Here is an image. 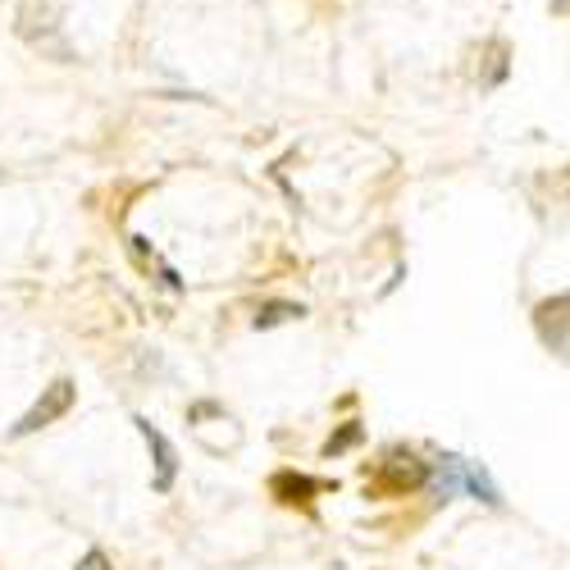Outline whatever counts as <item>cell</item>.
<instances>
[{
  "instance_id": "cell-1",
  "label": "cell",
  "mask_w": 570,
  "mask_h": 570,
  "mask_svg": "<svg viewBox=\"0 0 570 570\" xmlns=\"http://www.w3.org/2000/svg\"><path fill=\"white\" fill-rule=\"evenodd\" d=\"M424 489L434 493V502H452V498H474L484 507H502V489L493 484V474L470 461V456H456V452H443L439 461H430V480H424Z\"/></svg>"
},
{
  "instance_id": "cell-2",
  "label": "cell",
  "mask_w": 570,
  "mask_h": 570,
  "mask_svg": "<svg viewBox=\"0 0 570 570\" xmlns=\"http://www.w3.org/2000/svg\"><path fill=\"white\" fill-rule=\"evenodd\" d=\"M78 402V389H73V379H56L51 389H41V397L19 415V424H14V439H28V434H37V430H46V424H56L60 415H69V406Z\"/></svg>"
},
{
  "instance_id": "cell-3",
  "label": "cell",
  "mask_w": 570,
  "mask_h": 570,
  "mask_svg": "<svg viewBox=\"0 0 570 570\" xmlns=\"http://www.w3.org/2000/svg\"><path fill=\"white\" fill-rule=\"evenodd\" d=\"M430 480V461H420L411 448H389L379 461V484L389 493H406V489H424Z\"/></svg>"
},
{
  "instance_id": "cell-4",
  "label": "cell",
  "mask_w": 570,
  "mask_h": 570,
  "mask_svg": "<svg viewBox=\"0 0 570 570\" xmlns=\"http://www.w3.org/2000/svg\"><path fill=\"white\" fill-rule=\"evenodd\" d=\"M132 424H137V434L147 439V448H151V465H156L151 489L156 493H174V484H178V448L165 439V430H156L147 415H132Z\"/></svg>"
},
{
  "instance_id": "cell-5",
  "label": "cell",
  "mask_w": 570,
  "mask_h": 570,
  "mask_svg": "<svg viewBox=\"0 0 570 570\" xmlns=\"http://www.w3.org/2000/svg\"><path fill=\"white\" fill-rule=\"evenodd\" d=\"M566 293H557V297H548V302H539L534 306V324H539V338H543V347L552 352V356H566Z\"/></svg>"
},
{
  "instance_id": "cell-6",
  "label": "cell",
  "mask_w": 570,
  "mask_h": 570,
  "mask_svg": "<svg viewBox=\"0 0 570 570\" xmlns=\"http://www.w3.org/2000/svg\"><path fill=\"white\" fill-rule=\"evenodd\" d=\"M328 484L324 480H311V474H297V470H278L269 480V493L283 502V507H306L315 493H324Z\"/></svg>"
},
{
  "instance_id": "cell-7",
  "label": "cell",
  "mask_w": 570,
  "mask_h": 570,
  "mask_svg": "<svg viewBox=\"0 0 570 570\" xmlns=\"http://www.w3.org/2000/svg\"><path fill=\"white\" fill-rule=\"evenodd\" d=\"M128 252H132V261L147 269V274H160V288L165 293H183V274L169 261H160V252L147 243V237H128Z\"/></svg>"
},
{
  "instance_id": "cell-8",
  "label": "cell",
  "mask_w": 570,
  "mask_h": 570,
  "mask_svg": "<svg viewBox=\"0 0 570 570\" xmlns=\"http://www.w3.org/2000/svg\"><path fill=\"white\" fill-rule=\"evenodd\" d=\"M302 315H306L302 302H265L252 324H256V328H274V324H293V320H302Z\"/></svg>"
},
{
  "instance_id": "cell-9",
  "label": "cell",
  "mask_w": 570,
  "mask_h": 570,
  "mask_svg": "<svg viewBox=\"0 0 570 570\" xmlns=\"http://www.w3.org/2000/svg\"><path fill=\"white\" fill-rule=\"evenodd\" d=\"M361 439H365V430H361V420H347V424H343V430H338L334 439H328V443H324V456H343V452H347V448H356Z\"/></svg>"
},
{
  "instance_id": "cell-10",
  "label": "cell",
  "mask_w": 570,
  "mask_h": 570,
  "mask_svg": "<svg viewBox=\"0 0 570 570\" xmlns=\"http://www.w3.org/2000/svg\"><path fill=\"white\" fill-rule=\"evenodd\" d=\"M73 570H115V561H110L101 548H87V552H82V561H78Z\"/></svg>"
},
{
  "instance_id": "cell-11",
  "label": "cell",
  "mask_w": 570,
  "mask_h": 570,
  "mask_svg": "<svg viewBox=\"0 0 570 570\" xmlns=\"http://www.w3.org/2000/svg\"><path fill=\"white\" fill-rule=\"evenodd\" d=\"M0 178H6V174H0Z\"/></svg>"
}]
</instances>
